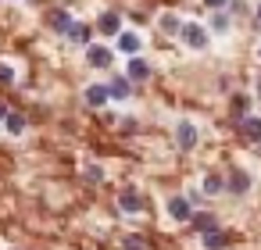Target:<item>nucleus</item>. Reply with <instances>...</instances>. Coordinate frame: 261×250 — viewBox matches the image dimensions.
Returning a JSON list of instances; mask_svg holds the SVG:
<instances>
[{
	"mask_svg": "<svg viewBox=\"0 0 261 250\" xmlns=\"http://www.w3.org/2000/svg\"><path fill=\"white\" fill-rule=\"evenodd\" d=\"M86 104L90 107H104L108 104V86H86Z\"/></svg>",
	"mask_w": 261,
	"mask_h": 250,
	"instance_id": "nucleus-12",
	"label": "nucleus"
},
{
	"mask_svg": "<svg viewBox=\"0 0 261 250\" xmlns=\"http://www.w3.org/2000/svg\"><path fill=\"white\" fill-rule=\"evenodd\" d=\"M243 107H247V100H243V97H236V100H232V118H236V122H243V118H247V115H243Z\"/></svg>",
	"mask_w": 261,
	"mask_h": 250,
	"instance_id": "nucleus-22",
	"label": "nucleus"
},
{
	"mask_svg": "<svg viewBox=\"0 0 261 250\" xmlns=\"http://www.w3.org/2000/svg\"><path fill=\"white\" fill-rule=\"evenodd\" d=\"M4 118H8V107H4V104H0V122H4Z\"/></svg>",
	"mask_w": 261,
	"mask_h": 250,
	"instance_id": "nucleus-26",
	"label": "nucleus"
},
{
	"mask_svg": "<svg viewBox=\"0 0 261 250\" xmlns=\"http://www.w3.org/2000/svg\"><path fill=\"white\" fill-rule=\"evenodd\" d=\"M182 40H186V47H193V50H204V47H207V33H204L197 22H182Z\"/></svg>",
	"mask_w": 261,
	"mask_h": 250,
	"instance_id": "nucleus-2",
	"label": "nucleus"
},
{
	"mask_svg": "<svg viewBox=\"0 0 261 250\" xmlns=\"http://www.w3.org/2000/svg\"><path fill=\"white\" fill-rule=\"evenodd\" d=\"M86 61H90L93 68H111V65H115V54H111L108 47H97V43H90V47H86Z\"/></svg>",
	"mask_w": 261,
	"mask_h": 250,
	"instance_id": "nucleus-3",
	"label": "nucleus"
},
{
	"mask_svg": "<svg viewBox=\"0 0 261 250\" xmlns=\"http://www.w3.org/2000/svg\"><path fill=\"white\" fill-rule=\"evenodd\" d=\"M222 189H225V182H222L218 175H207V179H204V193H222Z\"/></svg>",
	"mask_w": 261,
	"mask_h": 250,
	"instance_id": "nucleus-20",
	"label": "nucleus"
},
{
	"mask_svg": "<svg viewBox=\"0 0 261 250\" xmlns=\"http://www.w3.org/2000/svg\"><path fill=\"white\" fill-rule=\"evenodd\" d=\"M147 75H150V65H147L143 58H133V61H129V75H125V79H129V82H143Z\"/></svg>",
	"mask_w": 261,
	"mask_h": 250,
	"instance_id": "nucleus-10",
	"label": "nucleus"
},
{
	"mask_svg": "<svg viewBox=\"0 0 261 250\" xmlns=\"http://www.w3.org/2000/svg\"><path fill=\"white\" fill-rule=\"evenodd\" d=\"M97 29H100L104 36H118V33H122V15H118V11H104L100 22H97Z\"/></svg>",
	"mask_w": 261,
	"mask_h": 250,
	"instance_id": "nucleus-5",
	"label": "nucleus"
},
{
	"mask_svg": "<svg viewBox=\"0 0 261 250\" xmlns=\"http://www.w3.org/2000/svg\"><path fill=\"white\" fill-rule=\"evenodd\" d=\"M50 25H54V33H65V36H68V29H72V15H68V11H54V15H50Z\"/></svg>",
	"mask_w": 261,
	"mask_h": 250,
	"instance_id": "nucleus-15",
	"label": "nucleus"
},
{
	"mask_svg": "<svg viewBox=\"0 0 261 250\" xmlns=\"http://www.w3.org/2000/svg\"><path fill=\"white\" fill-rule=\"evenodd\" d=\"M161 29H165V33H182V22H179L175 15H165V18H161Z\"/></svg>",
	"mask_w": 261,
	"mask_h": 250,
	"instance_id": "nucleus-19",
	"label": "nucleus"
},
{
	"mask_svg": "<svg viewBox=\"0 0 261 250\" xmlns=\"http://www.w3.org/2000/svg\"><path fill=\"white\" fill-rule=\"evenodd\" d=\"M118 50L122 54H136L140 50V36L136 33H118Z\"/></svg>",
	"mask_w": 261,
	"mask_h": 250,
	"instance_id": "nucleus-13",
	"label": "nucleus"
},
{
	"mask_svg": "<svg viewBox=\"0 0 261 250\" xmlns=\"http://www.w3.org/2000/svg\"><path fill=\"white\" fill-rule=\"evenodd\" d=\"M168 214H172L175 221H190V218H193V211H190V197H172V200H168Z\"/></svg>",
	"mask_w": 261,
	"mask_h": 250,
	"instance_id": "nucleus-7",
	"label": "nucleus"
},
{
	"mask_svg": "<svg viewBox=\"0 0 261 250\" xmlns=\"http://www.w3.org/2000/svg\"><path fill=\"white\" fill-rule=\"evenodd\" d=\"M83 175H86V182H100V179H104V168H100V164H86Z\"/></svg>",
	"mask_w": 261,
	"mask_h": 250,
	"instance_id": "nucleus-21",
	"label": "nucleus"
},
{
	"mask_svg": "<svg viewBox=\"0 0 261 250\" xmlns=\"http://www.w3.org/2000/svg\"><path fill=\"white\" fill-rule=\"evenodd\" d=\"M4 122H8V132H15V136L25 129V115H18V111H8V118H4Z\"/></svg>",
	"mask_w": 261,
	"mask_h": 250,
	"instance_id": "nucleus-17",
	"label": "nucleus"
},
{
	"mask_svg": "<svg viewBox=\"0 0 261 250\" xmlns=\"http://www.w3.org/2000/svg\"><path fill=\"white\" fill-rule=\"evenodd\" d=\"M118 207H122L125 214H140V211H143V197H140L136 189H125V193L118 197Z\"/></svg>",
	"mask_w": 261,
	"mask_h": 250,
	"instance_id": "nucleus-8",
	"label": "nucleus"
},
{
	"mask_svg": "<svg viewBox=\"0 0 261 250\" xmlns=\"http://www.w3.org/2000/svg\"><path fill=\"white\" fill-rule=\"evenodd\" d=\"M240 132H243V140H250V143H261V115H250V118H243V122H240Z\"/></svg>",
	"mask_w": 261,
	"mask_h": 250,
	"instance_id": "nucleus-9",
	"label": "nucleus"
},
{
	"mask_svg": "<svg viewBox=\"0 0 261 250\" xmlns=\"http://www.w3.org/2000/svg\"><path fill=\"white\" fill-rule=\"evenodd\" d=\"M0 82H15V68L11 65H0Z\"/></svg>",
	"mask_w": 261,
	"mask_h": 250,
	"instance_id": "nucleus-23",
	"label": "nucleus"
},
{
	"mask_svg": "<svg viewBox=\"0 0 261 250\" xmlns=\"http://www.w3.org/2000/svg\"><path fill=\"white\" fill-rule=\"evenodd\" d=\"M257 18H261V4H257Z\"/></svg>",
	"mask_w": 261,
	"mask_h": 250,
	"instance_id": "nucleus-27",
	"label": "nucleus"
},
{
	"mask_svg": "<svg viewBox=\"0 0 261 250\" xmlns=\"http://www.w3.org/2000/svg\"><path fill=\"white\" fill-rule=\"evenodd\" d=\"M197 140H200V132H197L193 122H179V125H175V143H179V150H193Z\"/></svg>",
	"mask_w": 261,
	"mask_h": 250,
	"instance_id": "nucleus-1",
	"label": "nucleus"
},
{
	"mask_svg": "<svg viewBox=\"0 0 261 250\" xmlns=\"http://www.w3.org/2000/svg\"><path fill=\"white\" fill-rule=\"evenodd\" d=\"M90 36H93V29H90V25L72 22V29H68V40H72V43H86V47H90Z\"/></svg>",
	"mask_w": 261,
	"mask_h": 250,
	"instance_id": "nucleus-11",
	"label": "nucleus"
},
{
	"mask_svg": "<svg viewBox=\"0 0 261 250\" xmlns=\"http://www.w3.org/2000/svg\"><path fill=\"white\" fill-rule=\"evenodd\" d=\"M211 25H215V33H225V29H229V18H225V15H215Z\"/></svg>",
	"mask_w": 261,
	"mask_h": 250,
	"instance_id": "nucleus-24",
	"label": "nucleus"
},
{
	"mask_svg": "<svg viewBox=\"0 0 261 250\" xmlns=\"http://www.w3.org/2000/svg\"><path fill=\"white\" fill-rule=\"evenodd\" d=\"M122 250H150V243H147L143 236H125V243H122Z\"/></svg>",
	"mask_w": 261,
	"mask_h": 250,
	"instance_id": "nucleus-18",
	"label": "nucleus"
},
{
	"mask_svg": "<svg viewBox=\"0 0 261 250\" xmlns=\"http://www.w3.org/2000/svg\"><path fill=\"white\" fill-rule=\"evenodd\" d=\"M133 93V82L125 79V75H115L111 82H108V100H125Z\"/></svg>",
	"mask_w": 261,
	"mask_h": 250,
	"instance_id": "nucleus-6",
	"label": "nucleus"
},
{
	"mask_svg": "<svg viewBox=\"0 0 261 250\" xmlns=\"http://www.w3.org/2000/svg\"><path fill=\"white\" fill-rule=\"evenodd\" d=\"M225 189H229V193H236V197H243V193L250 189V175H247L243 168H232V172H229V182H225Z\"/></svg>",
	"mask_w": 261,
	"mask_h": 250,
	"instance_id": "nucleus-4",
	"label": "nucleus"
},
{
	"mask_svg": "<svg viewBox=\"0 0 261 250\" xmlns=\"http://www.w3.org/2000/svg\"><path fill=\"white\" fill-rule=\"evenodd\" d=\"M204 4H207V8H215V11H222V8L229 4V0H204Z\"/></svg>",
	"mask_w": 261,
	"mask_h": 250,
	"instance_id": "nucleus-25",
	"label": "nucleus"
},
{
	"mask_svg": "<svg viewBox=\"0 0 261 250\" xmlns=\"http://www.w3.org/2000/svg\"><path fill=\"white\" fill-rule=\"evenodd\" d=\"M190 221H193V229H197L200 236H204V232H211V229H218V225H215V214H193Z\"/></svg>",
	"mask_w": 261,
	"mask_h": 250,
	"instance_id": "nucleus-16",
	"label": "nucleus"
},
{
	"mask_svg": "<svg viewBox=\"0 0 261 250\" xmlns=\"http://www.w3.org/2000/svg\"><path fill=\"white\" fill-rule=\"evenodd\" d=\"M225 243H229V236H225L222 229H211V232H204V246H207V250H222Z\"/></svg>",
	"mask_w": 261,
	"mask_h": 250,
	"instance_id": "nucleus-14",
	"label": "nucleus"
}]
</instances>
